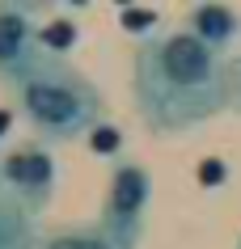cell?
Listing matches in <instances>:
<instances>
[{
  "label": "cell",
  "instance_id": "cell-12",
  "mask_svg": "<svg viewBox=\"0 0 241 249\" xmlns=\"http://www.w3.org/2000/svg\"><path fill=\"white\" fill-rule=\"evenodd\" d=\"M228 110L241 114V55L228 59Z\"/></svg>",
  "mask_w": 241,
  "mask_h": 249
},
{
  "label": "cell",
  "instance_id": "cell-8",
  "mask_svg": "<svg viewBox=\"0 0 241 249\" xmlns=\"http://www.w3.org/2000/svg\"><path fill=\"white\" fill-rule=\"evenodd\" d=\"M38 249H119L97 224H76V228H51L42 232Z\"/></svg>",
  "mask_w": 241,
  "mask_h": 249
},
{
  "label": "cell",
  "instance_id": "cell-15",
  "mask_svg": "<svg viewBox=\"0 0 241 249\" xmlns=\"http://www.w3.org/2000/svg\"><path fill=\"white\" fill-rule=\"evenodd\" d=\"M237 249H241V241H237Z\"/></svg>",
  "mask_w": 241,
  "mask_h": 249
},
{
  "label": "cell",
  "instance_id": "cell-2",
  "mask_svg": "<svg viewBox=\"0 0 241 249\" xmlns=\"http://www.w3.org/2000/svg\"><path fill=\"white\" fill-rule=\"evenodd\" d=\"M13 97L30 135L47 148L72 144L102 123V93L72 59L38 55L13 85Z\"/></svg>",
  "mask_w": 241,
  "mask_h": 249
},
{
  "label": "cell",
  "instance_id": "cell-6",
  "mask_svg": "<svg viewBox=\"0 0 241 249\" xmlns=\"http://www.w3.org/2000/svg\"><path fill=\"white\" fill-rule=\"evenodd\" d=\"M182 30H190L203 47L224 55V47L241 34V13L228 9V4H195V9H186V26Z\"/></svg>",
  "mask_w": 241,
  "mask_h": 249
},
{
  "label": "cell",
  "instance_id": "cell-7",
  "mask_svg": "<svg viewBox=\"0 0 241 249\" xmlns=\"http://www.w3.org/2000/svg\"><path fill=\"white\" fill-rule=\"evenodd\" d=\"M38 245H42L38 215H30L13 195L0 190V249H38Z\"/></svg>",
  "mask_w": 241,
  "mask_h": 249
},
{
  "label": "cell",
  "instance_id": "cell-5",
  "mask_svg": "<svg viewBox=\"0 0 241 249\" xmlns=\"http://www.w3.org/2000/svg\"><path fill=\"white\" fill-rule=\"evenodd\" d=\"M42 17H47V4L0 0V80L9 89L26 76V68L42 55V47H38Z\"/></svg>",
  "mask_w": 241,
  "mask_h": 249
},
{
  "label": "cell",
  "instance_id": "cell-11",
  "mask_svg": "<svg viewBox=\"0 0 241 249\" xmlns=\"http://www.w3.org/2000/svg\"><path fill=\"white\" fill-rule=\"evenodd\" d=\"M119 21H123V30H140V38H148V34H157V21L161 17L152 13V9H119Z\"/></svg>",
  "mask_w": 241,
  "mask_h": 249
},
{
  "label": "cell",
  "instance_id": "cell-10",
  "mask_svg": "<svg viewBox=\"0 0 241 249\" xmlns=\"http://www.w3.org/2000/svg\"><path fill=\"white\" fill-rule=\"evenodd\" d=\"M89 148H93L97 157H110V152H119V148H123V131H119V127H110V123H97L93 131H89Z\"/></svg>",
  "mask_w": 241,
  "mask_h": 249
},
{
  "label": "cell",
  "instance_id": "cell-3",
  "mask_svg": "<svg viewBox=\"0 0 241 249\" xmlns=\"http://www.w3.org/2000/svg\"><path fill=\"white\" fill-rule=\"evenodd\" d=\"M148 203H152V178L140 160H114L106 182V198H102V215L97 228L114 241L119 249H135L144 241V220Z\"/></svg>",
  "mask_w": 241,
  "mask_h": 249
},
{
  "label": "cell",
  "instance_id": "cell-9",
  "mask_svg": "<svg viewBox=\"0 0 241 249\" xmlns=\"http://www.w3.org/2000/svg\"><path fill=\"white\" fill-rule=\"evenodd\" d=\"M80 42V30L76 21H68V17H47L38 30V47L42 55H55V59H68V51Z\"/></svg>",
  "mask_w": 241,
  "mask_h": 249
},
{
  "label": "cell",
  "instance_id": "cell-14",
  "mask_svg": "<svg viewBox=\"0 0 241 249\" xmlns=\"http://www.w3.org/2000/svg\"><path fill=\"white\" fill-rule=\"evenodd\" d=\"M9 127H13V114H9V110H0V140L9 135Z\"/></svg>",
  "mask_w": 241,
  "mask_h": 249
},
{
  "label": "cell",
  "instance_id": "cell-13",
  "mask_svg": "<svg viewBox=\"0 0 241 249\" xmlns=\"http://www.w3.org/2000/svg\"><path fill=\"white\" fill-rule=\"evenodd\" d=\"M224 178H228V165H224V160H203V165H199V186H220V182H224Z\"/></svg>",
  "mask_w": 241,
  "mask_h": 249
},
{
  "label": "cell",
  "instance_id": "cell-1",
  "mask_svg": "<svg viewBox=\"0 0 241 249\" xmlns=\"http://www.w3.org/2000/svg\"><path fill=\"white\" fill-rule=\"evenodd\" d=\"M131 93L152 135H186L228 110V59L190 30H157L135 42Z\"/></svg>",
  "mask_w": 241,
  "mask_h": 249
},
{
  "label": "cell",
  "instance_id": "cell-4",
  "mask_svg": "<svg viewBox=\"0 0 241 249\" xmlns=\"http://www.w3.org/2000/svg\"><path fill=\"white\" fill-rule=\"evenodd\" d=\"M0 190L13 195L30 215H42L51 207V195H55V160H51V148L38 144L34 135L13 144L4 157H0Z\"/></svg>",
  "mask_w": 241,
  "mask_h": 249
}]
</instances>
